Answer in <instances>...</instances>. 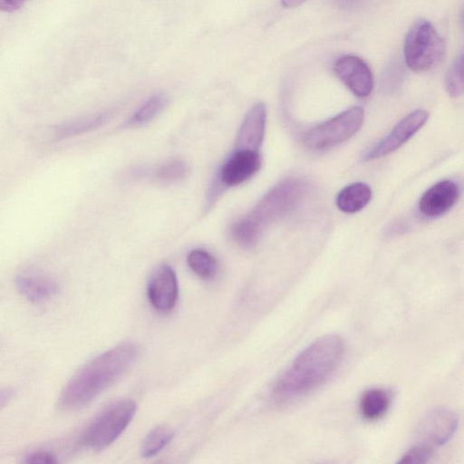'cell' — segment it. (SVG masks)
<instances>
[{
    "instance_id": "5",
    "label": "cell",
    "mask_w": 464,
    "mask_h": 464,
    "mask_svg": "<svg viewBox=\"0 0 464 464\" xmlns=\"http://www.w3.org/2000/svg\"><path fill=\"white\" fill-rule=\"evenodd\" d=\"M444 42L433 25L426 20L416 22L404 43V58L413 72H426L436 66L444 54Z\"/></svg>"
},
{
    "instance_id": "1",
    "label": "cell",
    "mask_w": 464,
    "mask_h": 464,
    "mask_svg": "<svg viewBox=\"0 0 464 464\" xmlns=\"http://www.w3.org/2000/svg\"><path fill=\"white\" fill-rule=\"evenodd\" d=\"M139 353V346L128 342L91 360L71 378L61 392L58 398L60 410L74 411L90 404L131 367Z\"/></svg>"
},
{
    "instance_id": "11",
    "label": "cell",
    "mask_w": 464,
    "mask_h": 464,
    "mask_svg": "<svg viewBox=\"0 0 464 464\" xmlns=\"http://www.w3.org/2000/svg\"><path fill=\"white\" fill-rule=\"evenodd\" d=\"M261 167L259 153L252 150H236L223 164L220 181L226 186L239 185L253 177Z\"/></svg>"
},
{
    "instance_id": "6",
    "label": "cell",
    "mask_w": 464,
    "mask_h": 464,
    "mask_svg": "<svg viewBox=\"0 0 464 464\" xmlns=\"http://www.w3.org/2000/svg\"><path fill=\"white\" fill-rule=\"evenodd\" d=\"M362 122V109L352 107L310 129L304 137V142L313 150L331 149L353 136Z\"/></svg>"
},
{
    "instance_id": "15",
    "label": "cell",
    "mask_w": 464,
    "mask_h": 464,
    "mask_svg": "<svg viewBox=\"0 0 464 464\" xmlns=\"http://www.w3.org/2000/svg\"><path fill=\"white\" fill-rule=\"evenodd\" d=\"M18 292L32 303H42L56 295L57 283L50 277L35 274H21L15 277Z\"/></svg>"
},
{
    "instance_id": "23",
    "label": "cell",
    "mask_w": 464,
    "mask_h": 464,
    "mask_svg": "<svg viewBox=\"0 0 464 464\" xmlns=\"http://www.w3.org/2000/svg\"><path fill=\"white\" fill-rule=\"evenodd\" d=\"M188 171V168L184 161L171 160L157 169L156 179L163 183H172L185 178Z\"/></svg>"
},
{
    "instance_id": "8",
    "label": "cell",
    "mask_w": 464,
    "mask_h": 464,
    "mask_svg": "<svg viewBox=\"0 0 464 464\" xmlns=\"http://www.w3.org/2000/svg\"><path fill=\"white\" fill-rule=\"evenodd\" d=\"M428 112L424 110L411 111L401 120L393 129L363 156L364 161L384 157L399 149L410 140L427 121Z\"/></svg>"
},
{
    "instance_id": "14",
    "label": "cell",
    "mask_w": 464,
    "mask_h": 464,
    "mask_svg": "<svg viewBox=\"0 0 464 464\" xmlns=\"http://www.w3.org/2000/svg\"><path fill=\"white\" fill-rule=\"evenodd\" d=\"M109 118V113L105 112L71 120L50 127L44 131V137L50 142L59 141L95 130L104 124Z\"/></svg>"
},
{
    "instance_id": "3",
    "label": "cell",
    "mask_w": 464,
    "mask_h": 464,
    "mask_svg": "<svg viewBox=\"0 0 464 464\" xmlns=\"http://www.w3.org/2000/svg\"><path fill=\"white\" fill-rule=\"evenodd\" d=\"M136 410L137 404L130 399L111 403L86 427L81 437L82 444L96 450L107 448L127 429Z\"/></svg>"
},
{
    "instance_id": "13",
    "label": "cell",
    "mask_w": 464,
    "mask_h": 464,
    "mask_svg": "<svg viewBox=\"0 0 464 464\" xmlns=\"http://www.w3.org/2000/svg\"><path fill=\"white\" fill-rule=\"evenodd\" d=\"M266 110L265 104H255L246 115L236 139V150L260 148L266 128Z\"/></svg>"
},
{
    "instance_id": "4",
    "label": "cell",
    "mask_w": 464,
    "mask_h": 464,
    "mask_svg": "<svg viewBox=\"0 0 464 464\" xmlns=\"http://www.w3.org/2000/svg\"><path fill=\"white\" fill-rule=\"evenodd\" d=\"M305 189L306 185L301 179H284L264 195L246 218L263 233L266 226L295 208Z\"/></svg>"
},
{
    "instance_id": "27",
    "label": "cell",
    "mask_w": 464,
    "mask_h": 464,
    "mask_svg": "<svg viewBox=\"0 0 464 464\" xmlns=\"http://www.w3.org/2000/svg\"><path fill=\"white\" fill-rule=\"evenodd\" d=\"M25 0H0V10L4 12H14L19 9Z\"/></svg>"
},
{
    "instance_id": "21",
    "label": "cell",
    "mask_w": 464,
    "mask_h": 464,
    "mask_svg": "<svg viewBox=\"0 0 464 464\" xmlns=\"http://www.w3.org/2000/svg\"><path fill=\"white\" fill-rule=\"evenodd\" d=\"M262 233L246 218L235 224L232 236L235 241L244 247H252L259 240Z\"/></svg>"
},
{
    "instance_id": "10",
    "label": "cell",
    "mask_w": 464,
    "mask_h": 464,
    "mask_svg": "<svg viewBox=\"0 0 464 464\" xmlns=\"http://www.w3.org/2000/svg\"><path fill=\"white\" fill-rule=\"evenodd\" d=\"M336 76L360 98L367 97L372 91L373 78L366 63L354 55H344L334 65Z\"/></svg>"
},
{
    "instance_id": "2",
    "label": "cell",
    "mask_w": 464,
    "mask_h": 464,
    "mask_svg": "<svg viewBox=\"0 0 464 464\" xmlns=\"http://www.w3.org/2000/svg\"><path fill=\"white\" fill-rule=\"evenodd\" d=\"M344 345L335 334L324 335L304 348L273 388L276 400L304 395L324 383L338 367Z\"/></svg>"
},
{
    "instance_id": "16",
    "label": "cell",
    "mask_w": 464,
    "mask_h": 464,
    "mask_svg": "<svg viewBox=\"0 0 464 464\" xmlns=\"http://www.w3.org/2000/svg\"><path fill=\"white\" fill-rule=\"evenodd\" d=\"M372 198L370 187L355 182L343 188L337 195L336 205L344 213H355L362 209Z\"/></svg>"
},
{
    "instance_id": "12",
    "label": "cell",
    "mask_w": 464,
    "mask_h": 464,
    "mask_svg": "<svg viewBox=\"0 0 464 464\" xmlns=\"http://www.w3.org/2000/svg\"><path fill=\"white\" fill-rule=\"evenodd\" d=\"M459 195L458 185L452 180H442L431 186L420 198V211L426 217H439L448 212Z\"/></svg>"
},
{
    "instance_id": "24",
    "label": "cell",
    "mask_w": 464,
    "mask_h": 464,
    "mask_svg": "<svg viewBox=\"0 0 464 464\" xmlns=\"http://www.w3.org/2000/svg\"><path fill=\"white\" fill-rule=\"evenodd\" d=\"M434 453V450L425 446L413 444L399 459V463H424L429 461Z\"/></svg>"
},
{
    "instance_id": "7",
    "label": "cell",
    "mask_w": 464,
    "mask_h": 464,
    "mask_svg": "<svg viewBox=\"0 0 464 464\" xmlns=\"http://www.w3.org/2000/svg\"><path fill=\"white\" fill-rule=\"evenodd\" d=\"M459 423L457 414L448 408L429 411L414 432V444L434 450L446 443L455 433Z\"/></svg>"
},
{
    "instance_id": "18",
    "label": "cell",
    "mask_w": 464,
    "mask_h": 464,
    "mask_svg": "<svg viewBox=\"0 0 464 464\" xmlns=\"http://www.w3.org/2000/svg\"><path fill=\"white\" fill-rule=\"evenodd\" d=\"M173 430L167 426H157L144 438L141 444V455L152 458L159 454L173 439Z\"/></svg>"
},
{
    "instance_id": "29",
    "label": "cell",
    "mask_w": 464,
    "mask_h": 464,
    "mask_svg": "<svg viewBox=\"0 0 464 464\" xmlns=\"http://www.w3.org/2000/svg\"><path fill=\"white\" fill-rule=\"evenodd\" d=\"M281 5L286 8H293L302 5L306 0H280Z\"/></svg>"
},
{
    "instance_id": "20",
    "label": "cell",
    "mask_w": 464,
    "mask_h": 464,
    "mask_svg": "<svg viewBox=\"0 0 464 464\" xmlns=\"http://www.w3.org/2000/svg\"><path fill=\"white\" fill-rule=\"evenodd\" d=\"M167 99L163 94H155L148 99L130 118L128 125L138 126L155 118L165 107Z\"/></svg>"
},
{
    "instance_id": "9",
    "label": "cell",
    "mask_w": 464,
    "mask_h": 464,
    "mask_svg": "<svg viewBox=\"0 0 464 464\" xmlns=\"http://www.w3.org/2000/svg\"><path fill=\"white\" fill-rule=\"evenodd\" d=\"M147 296L152 307L160 313L175 307L179 284L175 271L169 265H160L154 270L148 282Z\"/></svg>"
},
{
    "instance_id": "22",
    "label": "cell",
    "mask_w": 464,
    "mask_h": 464,
    "mask_svg": "<svg viewBox=\"0 0 464 464\" xmlns=\"http://www.w3.org/2000/svg\"><path fill=\"white\" fill-rule=\"evenodd\" d=\"M463 55H459L450 66L445 77V88L451 97H459L463 92Z\"/></svg>"
},
{
    "instance_id": "26",
    "label": "cell",
    "mask_w": 464,
    "mask_h": 464,
    "mask_svg": "<svg viewBox=\"0 0 464 464\" xmlns=\"http://www.w3.org/2000/svg\"><path fill=\"white\" fill-rule=\"evenodd\" d=\"M334 5L339 8L347 10V11H354L362 8L367 0H333Z\"/></svg>"
},
{
    "instance_id": "28",
    "label": "cell",
    "mask_w": 464,
    "mask_h": 464,
    "mask_svg": "<svg viewBox=\"0 0 464 464\" xmlns=\"http://www.w3.org/2000/svg\"><path fill=\"white\" fill-rule=\"evenodd\" d=\"M14 396V389L8 387L0 388V411L13 400Z\"/></svg>"
},
{
    "instance_id": "25",
    "label": "cell",
    "mask_w": 464,
    "mask_h": 464,
    "mask_svg": "<svg viewBox=\"0 0 464 464\" xmlns=\"http://www.w3.org/2000/svg\"><path fill=\"white\" fill-rule=\"evenodd\" d=\"M25 463L51 464L57 463L58 459L55 455L46 450L34 451L25 457Z\"/></svg>"
},
{
    "instance_id": "19",
    "label": "cell",
    "mask_w": 464,
    "mask_h": 464,
    "mask_svg": "<svg viewBox=\"0 0 464 464\" xmlns=\"http://www.w3.org/2000/svg\"><path fill=\"white\" fill-rule=\"evenodd\" d=\"M188 264L190 269L200 278H212L218 271L216 258L208 251L194 249L188 256Z\"/></svg>"
},
{
    "instance_id": "17",
    "label": "cell",
    "mask_w": 464,
    "mask_h": 464,
    "mask_svg": "<svg viewBox=\"0 0 464 464\" xmlns=\"http://www.w3.org/2000/svg\"><path fill=\"white\" fill-rule=\"evenodd\" d=\"M390 406L388 392L381 388H372L362 395L359 409L362 416L367 420L382 418Z\"/></svg>"
}]
</instances>
